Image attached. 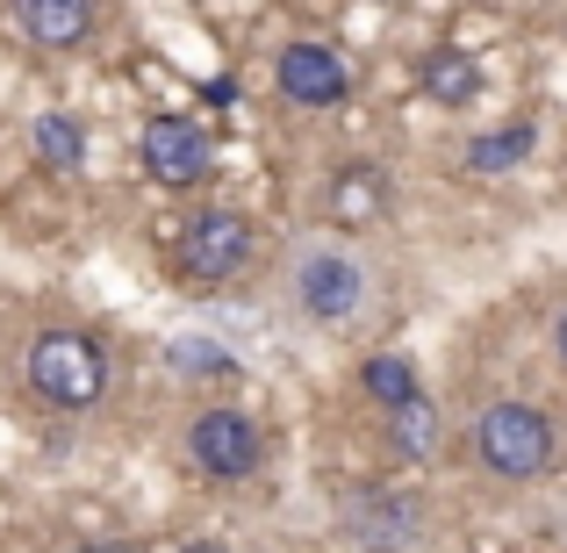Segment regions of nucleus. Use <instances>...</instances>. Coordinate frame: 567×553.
Returning <instances> with one entry per match:
<instances>
[{
    "label": "nucleus",
    "mask_w": 567,
    "mask_h": 553,
    "mask_svg": "<svg viewBox=\"0 0 567 553\" xmlns=\"http://www.w3.org/2000/svg\"><path fill=\"white\" fill-rule=\"evenodd\" d=\"M467 446H474V460H482V474H496V482H539L560 453V431L539 402H488V410L474 417Z\"/></svg>",
    "instance_id": "1"
},
{
    "label": "nucleus",
    "mask_w": 567,
    "mask_h": 553,
    "mask_svg": "<svg viewBox=\"0 0 567 553\" xmlns=\"http://www.w3.org/2000/svg\"><path fill=\"white\" fill-rule=\"evenodd\" d=\"M29 388H37V402H51V410H94L101 396H109V352H101L94 331H37L29 338Z\"/></svg>",
    "instance_id": "2"
},
{
    "label": "nucleus",
    "mask_w": 567,
    "mask_h": 553,
    "mask_svg": "<svg viewBox=\"0 0 567 553\" xmlns=\"http://www.w3.org/2000/svg\"><path fill=\"white\" fill-rule=\"evenodd\" d=\"M288 280H295V309L309 324H323V331H346L367 309V266L346 245H302Z\"/></svg>",
    "instance_id": "3"
},
{
    "label": "nucleus",
    "mask_w": 567,
    "mask_h": 553,
    "mask_svg": "<svg viewBox=\"0 0 567 553\" xmlns=\"http://www.w3.org/2000/svg\"><path fill=\"white\" fill-rule=\"evenodd\" d=\"M338 525H346V540L360 553H416L431 532L424 503H416V489H395V482H360L346 496V511H338Z\"/></svg>",
    "instance_id": "4"
},
{
    "label": "nucleus",
    "mask_w": 567,
    "mask_h": 553,
    "mask_svg": "<svg viewBox=\"0 0 567 553\" xmlns=\"http://www.w3.org/2000/svg\"><path fill=\"white\" fill-rule=\"evenodd\" d=\"M251 252H259V237H251V223L237 216V208H194L181 223V237H173V266H181L187 280H202V288L237 280L251 266Z\"/></svg>",
    "instance_id": "5"
},
{
    "label": "nucleus",
    "mask_w": 567,
    "mask_h": 553,
    "mask_svg": "<svg viewBox=\"0 0 567 553\" xmlns=\"http://www.w3.org/2000/svg\"><path fill=\"white\" fill-rule=\"evenodd\" d=\"M187 453L208 482H251L259 460H266V431H259V417H245L237 402H208L187 424Z\"/></svg>",
    "instance_id": "6"
},
{
    "label": "nucleus",
    "mask_w": 567,
    "mask_h": 553,
    "mask_svg": "<svg viewBox=\"0 0 567 553\" xmlns=\"http://www.w3.org/2000/svg\"><path fill=\"white\" fill-rule=\"evenodd\" d=\"M137 158L158 187H202L208 166H216V137L194 115H152L137 137Z\"/></svg>",
    "instance_id": "7"
},
{
    "label": "nucleus",
    "mask_w": 567,
    "mask_h": 553,
    "mask_svg": "<svg viewBox=\"0 0 567 553\" xmlns=\"http://www.w3.org/2000/svg\"><path fill=\"white\" fill-rule=\"evenodd\" d=\"M274 86H280V101H295V109H346L352 101V65L331 51V43L295 37V43H280V58H274Z\"/></svg>",
    "instance_id": "8"
},
{
    "label": "nucleus",
    "mask_w": 567,
    "mask_h": 553,
    "mask_svg": "<svg viewBox=\"0 0 567 553\" xmlns=\"http://www.w3.org/2000/svg\"><path fill=\"white\" fill-rule=\"evenodd\" d=\"M8 22L37 51H80L94 37V0H8Z\"/></svg>",
    "instance_id": "9"
},
{
    "label": "nucleus",
    "mask_w": 567,
    "mask_h": 553,
    "mask_svg": "<svg viewBox=\"0 0 567 553\" xmlns=\"http://www.w3.org/2000/svg\"><path fill=\"white\" fill-rule=\"evenodd\" d=\"M381 439H388V460H402V468H424V460H439V439H445V410L416 388V396L388 402L381 410Z\"/></svg>",
    "instance_id": "10"
},
{
    "label": "nucleus",
    "mask_w": 567,
    "mask_h": 553,
    "mask_svg": "<svg viewBox=\"0 0 567 553\" xmlns=\"http://www.w3.org/2000/svg\"><path fill=\"white\" fill-rule=\"evenodd\" d=\"M388 202H395V181H388L381 166H367V158L346 166V173H331V194H323V208H331L338 231H367V223H381Z\"/></svg>",
    "instance_id": "11"
},
{
    "label": "nucleus",
    "mask_w": 567,
    "mask_h": 553,
    "mask_svg": "<svg viewBox=\"0 0 567 553\" xmlns=\"http://www.w3.org/2000/svg\"><path fill=\"white\" fill-rule=\"evenodd\" d=\"M416 94L439 101V109H467V101L482 94V65H474V51H460V43H431L424 65H416Z\"/></svg>",
    "instance_id": "12"
},
{
    "label": "nucleus",
    "mask_w": 567,
    "mask_h": 553,
    "mask_svg": "<svg viewBox=\"0 0 567 553\" xmlns=\"http://www.w3.org/2000/svg\"><path fill=\"white\" fill-rule=\"evenodd\" d=\"M539 152V123H496V130H482V137L467 144V173H482V181H496V173H517L525 158Z\"/></svg>",
    "instance_id": "13"
},
{
    "label": "nucleus",
    "mask_w": 567,
    "mask_h": 553,
    "mask_svg": "<svg viewBox=\"0 0 567 553\" xmlns=\"http://www.w3.org/2000/svg\"><path fill=\"white\" fill-rule=\"evenodd\" d=\"M29 144H37V158H43L51 173H80V166H86V130L72 123V115H58V109H51V115H37Z\"/></svg>",
    "instance_id": "14"
},
{
    "label": "nucleus",
    "mask_w": 567,
    "mask_h": 553,
    "mask_svg": "<svg viewBox=\"0 0 567 553\" xmlns=\"http://www.w3.org/2000/svg\"><path fill=\"white\" fill-rule=\"evenodd\" d=\"M360 388H367V402H381V410H388V402L416 396L424 381H416L410 352H367V360H360Z\"/></svg>",
    "instance_id": "15"
},
{
    "label": "nucleus",
    "mask_w": 567,
    "mask_h": 553,
    "mask_svg": "<svg viewBox=\"0 0 567 553\" xmlns=\"http://www.w3.org/2000/svg\"><path fill=\"white\" fill-rule=\"evenodd\" d=\"M166 367L173 373H194V381H237V360L223 346H208V338H173Z\"/></svg>",
    "instance_id": "16"
},
{
    "label": "nucleus",
    "mask_w": 567,
    "mask_h": 553,
    "mask_svg": "<svg viewBox=\"0 0 567 553\" xmlns=\"http://www.w3.org/2000/svg\"><path fill=\"white\" fill-rule=\"evenodd\" d=\"M202 101H208V109H230V101H237V80H208Z\"/></svg>",
    "instance_id": "17"
},
{
    "label": "nucleus",
    "mask_w": 567,
    "mask_h": 553,
    "mask_svg": "<svg viewBox=\"0 0 567 553\" xmlns=\"http://www.w3.org/2000/svg\"><path fill=\"white\" fill-rule=\"evenodd\" d=\"M554 352H560V367H567V309L554 317Z\"/></svg>",
    "instance_id": "18"
},
{
    "label": "nucleus",
    "mask_w": 567,
    "mask_h": 553,
    "mask_svg": "<svg viewBox=\"0 0 567 553\" xmlns=\"http://www.w3.org/2000/svg\"><path fill=\"white\" fill-rule=\"evenodd\" d=\"M181 553H230V546H223V540H187Z\"/></svg>",
    "instance_id": "19"
},
{
    "label": "nucleus",
    "mask_w": 567,
    "mask_h": 553,
    "mask_svg": "<svg viewBox=\"0 0 567 553\" xmlns=\"http://www.w3.org/2000/svg\"><path fill=\"white\" fill-rule=\"evenodd\" d=\"M80 553H130V546H80Z\"/></svg>",
    "instance_id": "20"
},
{
    "label": "nucleus",
    "mask_w": 567,
    "mask_h": 553,
    "mask_svg": "<svg viewBox=\"0 0 567 553\" xmlns=\"http://www.w3.org/2000/svg\"><path fill=\"white\" fill-rule=\"evenodd\" d=\"M560 37H567V29H560Z\"/></svg>",
    "instance_id": "21"
}]
</instances>
